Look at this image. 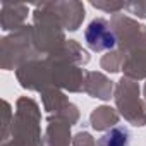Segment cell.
I'll use <instances>...</instances> for the list:
<instances>
[{
    "mask_svg": "<svg viewBox=\"0 0 146 146\" xmlns=\"http://www.w3.org/2000/svg\"><path fill=\"white\" fill-rule=\"evenodd\" d=\"M100 144L102 146H127L129 144V132L124 127H115L108 134L103 136Z\"/></svg>",
    "mask_w": 146,
    "mask_h": 146,
    "instance_id": "2",
    "label": "cell"
},
{
    "mask_svg": "<svg viewBox=\"0 0 146 146\" xmlns=\"http://www.w3.org/2000/svg\"><path fill=\"white\" fill-rule=\"evenodd\" d=\"M86 40L93 50H105V48L113 46V43H115L113 33L110 31L108 24L102 19L91 23L90 29L86 31Z\"/></svg>",
    "mask_w": 146,
    "mask_h": 146,
    "instance_id": "1",
    "label": "cell"
}]
</instances>
